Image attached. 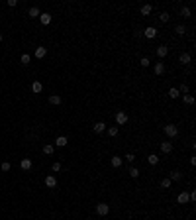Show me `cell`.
<instances>
[{
	"instance_id": "obj_1",
	"label": "cell",
	"mask_w": 196,
	"mask_h": 220,
	"mask_svg": "<svg viewBox=\"0 0 196 220\" xmlns=\"http://www.w3.org/2000/svg\"><path fill=\"white\" fill-rule=\"evenodd\" d=\"M96 212H98V216H106V214L110 212V206H108L106 202H98L96 205Z\"/></svg>"
},
{
	"instance_id": "obj_2",
	"label": "cell",
	"mask_w": 196,
	"mask_h": 220,
	"mask_svg": "<svg viewBox=\"0 0 196 220\" xmlns=\"http://www.w3.org/2000/svg\"><path fill=\"white\" fill-rule=\"evenodd\" d=\"M165 134L169 136V138H177L178 136V128L174 126V124H169V126H165Z\"/></svg>"
},
{
	"instance_id": "obj_3",
	"label": "cell",
	"mask_w": 196,
	"mask_h": 220,
	"mask_svg": "<svg viewBox=\"0 0 196 220\" xmlns=\"http://www.w3.org/2000/svg\"><path fill=\"white\" fill-rule=\"evenodd\" d=\"M128 122V114L126 112H118V114H116V124H118V126H124V124Z\"/></svg>"
},
{
	"instance_id": "obj_4",
	"label": "cell",
	"mask_w": 196,
	"mask_h": 220,
	"mask_svg": "<svg viewBox=\"0 0 196 220\" xmlns=\"http://www.w3.org/2000/svg\"><path fill=\"white\" fill-rule=\"evenodd\" d=\"M143 36L147 37V39H153V37H157V28H153V26H149V28H145V32H143Z\"/></svg>"
},
{
	"instance_id": "obj_5",
	"label": "cell",
	"mask_w": 196,
	"mask_h": 220,
	"mask_svg": "<svg viewBox=\"0 0 196 220\" xmlns=\"http://www.w3.org/2000/svg\"><path fill=\"white\" fill-rule=\"evenodd\" d=\"M45 187H49V189L57 187V179H55V175H47V177H45Z\"/></svg>"
},
{
	"instance_id": "obj_6",
	"label": "cell",
	"mask_w": 196,
	"mask_h": 220,
	"mask_svg": "<svg viewBox=\"0 0 196 220\" xmlns=\"http://www.w3.org/2000/svg\"><path fill=\"white\" fill-rule=\"evenodd\" d=\"M39 22L43 24V26H49V24H51V14H47V12L39 14Z\"/></svg>"
},
{
	"instance_id": "obj_7",
	"label": "cell",
	"mask_w": 196,
	"mask_h": 220,
	"mask_svg": "<svg viewBox=\"0 0 196 220\" xmlns=\"http://www.w3.org/2000/svg\"><path fill=\"white\" fill-rule=\"evenodd\" d=\"M177 201L181 202V205H186V202H190V195L182 191V193H181V195H178V197H177Z\"/></svg>"
},
{
	"instance_id": "obj_8",
	"label": "cell",
	"mask_w": 196,
	"mask_h": 220,
	"mask_svg": "<svg viewBox=\"0 0 196 220\" xmlns=\"http://www.w3.org/2000/svg\"><path fill=\"white\" fill-rule=\"evenodd\" d=\"M20 167H22L24 171H30V169H32V159H30V157L22 159V161H20Z\"/></svg>"
},
{
	"instance_id": "obj_9",
	"label": "cell",
	"mask_w": 196,
	"mask_h": 220,
	"mask_svg": "<svg viewBox=\"0 0 196 220\" xmlns=\"http://www.w3.org/2000/svg\"><path fill=\"white\" fill-rule=\"evenodd\" d=\"M92 130L96 132V134H102V132L106 130V124H104V122H96V124L92 126Z\"/></svg>"
},
{
	"instance_id": "obj_10",
	"label": "cell",
	"mask_w": 196,
	"mask_h": 220,
	"mask_svg": "<svg viewBox=\"0 0 196 220\" xmlns=\"http://www.w3.org/2000/svg\"><path fill=\"white\" fill-rule=\"evenodd\" d=\"M67 144H69V140H67L65 136H59V138L55 140V146H57V147H65Z\"/></svg>"
},
{
	"instance_id": "obj_11",
	"label": "cell",
	"mask_w": 196,
	"mask_h": 220,
	"mask_svg": "<svg viewBox=\"0 0 196 220\" xmlns=\"http://www.w3.org/2000/svg\"><path fill=\"white\" fill-rule=\"evenodd\" d=\"M61 102H63V98L59 96V94H51V96H49V104H61Z\"/></svg>"
},
{
	"instance_id": "obj_12",
	"label": "cell",
	"mask_w": 196,
	"mask_h": 220,
	"mask_svg": "<svg viewBox=\"0 0 196 220\" xmlns=\"http://www.w3.org/2000/svg\"><path fill=\"white\" fill-rule=\"evenodd\" d=\"M161 151H163V153H171V151H173V144H171V142H163V144H161Z\"/></svg>"
},
{
	"instance_id": "obj_13",
	"label": "cell",
	"mask_w": 196,
	"mask_h": 220,
	"mask_svg": "<svg viewBox=\"0 0 196 220\" xmlns=\"http://www.w3.org/2000/svg\"><path fill=\"white\" fill-rule=\"evenodd\" d=\"M153 12V6L151 4H143V6H141V16H149Z\"/></svg>"
},
{
	"instance_id": "obj_14",
	"label": "cell",
	"mask_w": 196,
	"mask_h": 220,
	"mask_svg": "<svg viewBox=\"0 0 196 220\" xmlns=\"http://www.w3.org/2000/svg\"><path fill=\"white\" fill-rule=\"evenodd\" d=\"M39 8H35V6H32L30 10H28V16H30V18H39Z\"/></svg>"
},
{
	"instance_id": "obj_15",
	"label": "cell",
	"mask_w": 196,
	"mask_h": 220,
	"mask_svg": "<svg viewBox=\"0 0 196 220\" xmlns=\"http://www.w3.org/2000/svg\"><path fill=\"white\" fill-rule=\"evenodd\" d=\"M110 163H112V167H116V169H118V167H122V157H120V155H114Z\"/></svg>"
},
{
	"instance_id": "obj_16",
	"label": "cell",
	"mask_w": 196,
	"mask_h": 220,
	"mask_svg": "<svg viewBox=\"0 0 196 220\" xmlns=\"http://www.w3.org/2000/svg\"><path fill=\"white\" fill-rule=\"evenodd\" d=\"M153 71H155V75H163L165 73V63H155Z\"/></svg>"
},
{
	"instance_id": "obj_17",
	"label": "cell",
	"mask_w": 196,
	"mask_h": 220,
	"mask_svg": "<svg viewBox=\"0 0 196 220\" xmlns=\"http://www.w3.org/2000/svg\"><path fill=\"white\" fill-rule=\"evenodd\" d=\"M32 90H33V93H35V94H39L41 90H43V85H41L39 81H35V83H33V85H32Z\"/></svg>"
},
{
	"instance_id": "obj_18",
	"label": "cell",
	"mask_w": 196,
	"mask_h": 220,
	"mask_svg": "<svg viewBox=\"0 0 196 220\" xmlns=\"http://www.w3.org/2000/svg\"><path fill=\"white\" fill-rule=\"evenodd\" d=\"M167 53H169V47H167V45H159V47H157V55L159 57H165Z\"/></svg>"
},
{
	"instance_id": "obj_19",
	"label": "cell",
	"mask_w": 196,
	"mask_h": 220,
	"mask_svg": "<svg viewBox=\"0 0 196 220\" xmlns=\"http://www.w3.org/2000/svg\"><path fill=\"white\" fill-rule=\"evenodd\" d=\"M147 163H149V165H157V163H159V155H155V153H151V155L147 157Z\"/></svg>"
},
{
	"instance_id": "obj_20",
	"label": "cell",
	"mask_w": 196,
	"mask_h": 220,
	"mask_svg": "<svg viewBox=\"0 0 196 220\" xmlns=\"http://www.w3.org/2000/svg\"><path fill=\"white\" fill-rule=\"evenodd\" d=\"M45 53H47V49H45V47H37L35 49V57H37V59H43Z\"/></svg>"
},
{
	"instance_id": "obj_21",
	"label": "cell",
	"mask_w": 196,
	"mask_h": 220,
	"mask_svg": "<svg viewBox=\"0 0 196 220\" xmlns=\"http://www.w3.org/2000/svg\"><path fill=\"white\" fill-rule=\"evenodd\" d=\"M182 100H184V104H194V96L192 94H182Z\"/></svg>"
},
{
	"instance_id": "obj_22",
	"label": "cell",
	"mask_w": 196,
	"mask_h": 220,
	"mask_svg": "<svg viewBox=\"0 0 196 220\" xmlns=\"http://www.w3.org/2000/svg\"><path fill=\"white\" fill-rule=\"evenodd\" d=\"M190 61H192V57H190V53H182V55H181V63L188 65Z\"/></svg>"
},
{
	"instance_id": "obj_23",
	"label": "cell",
	"mask_w": 196,
	"mask_h": 220,
	"mask_svg": "<svg viewBox=\"0 0 196 220\" xmlns=\"http://www.w3.org/2000/svg\"><path fill=\"white\" fill-rule=\"evenodd\" d=\"M171 181H181L182 179V175H181V171H173L171 173V177H169Z\"/></svg>"
},
{
	"instance_id": "obj_24",
	"label": "cell",
	"mask_w": 196,
	"mask_h": 220,
	"mask_svg": "<svg viewBox=\"0 0 196 220\" xmlns=\"http://www.w3.org/2000/svg\"><path fill=\"white\" fill-rule=\"evenodd\" d=\"M171 185H173V181H171L169 177H167V179H163V181H161V187H163V189H171Z\"/></svg>"
},
{
	"instance_id": "obj_25",
	"label": "cell",
	"mask_w": 196,
	"mask_h": 220,
	"mask_svg": "<svg viewBox=\"0 0 196 220\" xmlns=\"http://www.w3.org/2000/svg\"><path fill=\"white\" fill-rule=\"evenodd\" d=\"M139 65H141V67H149V65H151L149 57H141V59H139Z\"/></svg>"
},
{
	"instance_id": "obj_26",
	"label": "cell",
	"mask_w": 196,
	"mask_h": 220,
	"mask_svg": "<svg viewBox=\"0 0 196 220\" xmlns=\"http://www.w3.org/2000/svg\"><path fill=\"white\" fill-rule=\"evenodd\" d=\"M20 61H22V65H28V63H30V61H32V57L28 55V53H24V55L20 57Z\"/></svg>"
},
{
	"instance_id": "obj_27",
	"label": "cell",
	"mask_w": 196,
	"mask_h": 220,
	"mask_svg": "<svg viewBox=\"0 0 196 220\" xmlns=\"http://www.w3.org/2000/svg\"><path fill=\"white\" fill-rule=\"evenodd\" d=\"M159 20L163 24H167V22H169V12H161V14H159Z\"/></svg>"
},
{
	"instance_id": "obj_28",
	"label": "cell",
	"mask_w": 196,
	"mask_h": 220,
	"mask_svg": "<svg viewBox=\"0 0 196 220\" xmlns=\"http://www.w3.org/2000/svg\"><path fill=\"white\" fill-rule=\"evenodd\" d=\"M169 96H171V98H178V96H181L178 89H171V90H169Z\"/></svg>"
},
{
	"instance_id": "obj_29",
	"label": "cell",
	"mask_w": 196,
	"mask_h": 220,
	"mask_svg": "<svg viewBox=\"0 0 196 220\" xmlns=\"http://www.w3.org/2000/svg\"><path fill=\"white\" fill-rule=\"evenodd\" d=\"M108 136H118V126H112V128H108Z\"/></svg>"
},
{
	"instance_id": "obj_30",
	"label": "cell",
	"mask_w": 196,
	"mask_h": 220,
	"mask_svg": "<svg viewBox=\"0 0 196 220\" xmlns=\"http://www.w3.org/2000/svg\"><path fill=\"white\" fill-rule=\"evenodd\" d=\"M174 32H177L178 36H184L186 34V28L184 26H177V28H174Z\"/></svg>"
},
{
	"instance_id": "obj_31",
	"label": "cell",
	"mask_w": 196,
	"mask_h": 220,
	"mask_svg": "<svg viewBox=\"0 0 196 220\" xmlns=\"http://www.w3.org/2000/svg\"><path fill=\"white\" fill-rule=\"evenodd\" d=\"M181 16H184V18H190V8H188V6H184V8L181 10Z\"/></svg>"
},
{
	"instance_id": "obj_32",
	"label": "cell",
	"mask_w": 196,
	"mask_h": 220,
	"mask_svg": "<svg viewBox=\"0 0 196 220\" xmlns=\"http://www.w3.org/2000/svg\"><path fill=\"white\" fill-rule=\"evenodd\" d=\"M130 177H133V179H137V177H139V169L131 167V169H130Z\"/></svg>"
},
{
	"instance_id": "obj_33",
	"label": "cell",
	"mask_w": 196,
	"mask_h": 220,
	"mask_svg": "<svg viewBox=\"0 0 196 220\" xmlns=\"http://www.w3.org/2000/svg\"><path fill=\"white\" fill-rule=\"evenodd\" d=\"M43 153H45V155H51V153H53V146H49V144H47V146H43Z\"/></svg>"
},
{
	"instance_id": "obj_34",
	"label": "cell",
	"mask_w": 196,
	"mask_h": 220,
	"mask_svg": "<svg viewBox=\"0 0 196 220\" xmlns=\"http://www.w3.org/2000/svg\"><path fill=\"white\" fill-rule=\"evenodd\" d=\"M178 93L181 94H188V85H181L178 86Z\"/></svg>"
},
{
	"instance_id": "obj_35",
	"label": "cell",
	"mask_w": 196,
	"mask_h": 220,
	"mask_svg": "<svg viewBox=\"0 0 196 220\" xmlns=\"http://www.w3.org/2000/svg\"><path fill=\"white\" fill-rule=\"evenodd\" d=\"M0 169H2V171H10V169H12V165L8 163V161H4V163L0 165Z\"/></svg>"
},
{
	"instance_id": "obj_36",
	"label": "cell",
	"mask_w": 196,
	"mask_h": 220,
	"mask_svg": "<svg viewBox=\"0 0 196 220\" xmlns=\"http://www.w3.org/2000/svg\"><path fill=\"white\" fill-rule=\"evenodd\" d=\"M51 169H53V171H61V163H59V161H55V163L51 165Z\"/></svg>"
},
{
	"instance_id": "obj_37",
	"label": "cell",
	"mask_w": 196,
	"mask_h": 220,
	"mask_svg": "<svg viewBox=\"0 0 196 220\" xmlns=\"http://www.w3.org/2000/svg\"><path fill=\"white\" fill-rule=\"evenodd\" d=\"M126 159L130 161V163H133V161H135V155H133V153H128V155H126Z\"/></svg>"
},
{
	"instance_id": "obj_38",
	"label": "cell",
	"mask_w": 196,
	"mask_h": 220,
	"mask_svg": "<svg viewBox=\"0 0 196 220\" xmlns=\"http://www.w3.org/2000/svg\"><path fill=\"white\" fill-rule=\"evenodd\" d=\"M6 4H8V6H10V8H14V6H16V4H18V0H8V2H6Z\"/></svg>"
},
{
	"instance_id": "obj_39",
	"label": "cell",
	"mask_w": 196,
	"mask_h": 220,
	"mask_svg": "<svg viewBox=\"0 0 196 220\" xmlns=\"http://www.w3.org/2000/svg\"><path fill=\"white\" fill-rule=\"evenodd\" d=\"M0 41H2V34H0Z\"/></svg>"
}]
</instances>
